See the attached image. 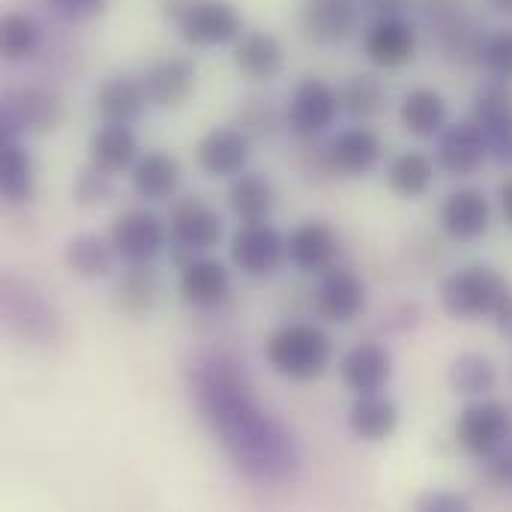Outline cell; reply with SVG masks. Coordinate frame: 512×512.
I'll return each mask as SVG.
<instances>
[{
  "mask_svg": "<svg viewBox=\"0 0 512 512\" xmlns=\"http://www.w3.org/2000/svg\"><path fill=\"white\" fill-rule=\"evenodd\" d=\"M204 408L216 423V432L222 429L225 444L234 450L240 465L249 471H264V477H273L288 465L285 441L273 435V426L261 417V411L249 408L246 396L231 393L228 381H207Z\"/></svg>",
  "mask_w": 512,
  "mask_h": 512,
  "instance_id": "obj_1",
  "label": "cell"
},
{
  "mask_svg": "<svg viewBox=\"0 0 512 512\" xmlns=\"http://www.w3.org/2000/svg\"><path fill=\"white\" fill-rule=\"evenodd\" d=\"M267 363L291 381H312L324 375L333 360V339L315 324H285L267 339Z\"/></svg>",
  "mask_w": 512,
  "mask_h": 512,
  "instance_id": "obj_2",
  "label": "cell"
},
{
  "mask_svg": "<svg viewBox=\"0 0 512 512\" xmlns=\"http://www.w3.org/2000/svg\"><path fill=\"white\" fill-rule=\"evenodd\" d=\"M507 291H510V285L495 267L471 264V267L453 273L441 285V300H444V309L453 318L474 321V318L495 315V309H498V303L504 300Z\"/></svg>",
  "mask_w": 512,
  "mask_h": 512,
  "instance_id": "obj_3",
  "label": "cell"
},
{
  "mask_svg": "<svg viewBox=\"0 0 512 512\" xmlns=\"http://www.w3.org/2000/svg\"><path fill=\"white\" fill-rule=\"evenodd\" d=\"M165 12L189 45H225L243 33L237 9L225 0H168Z\"/></svg>",
  "mask_w": 512,
  "mask_h": 512,
  "instance_id": "obj_4",
  "label": "cell"
},
{
  "mask_svg": "<svg viewBox=\"0 0 512 512\" xmlns=\"http://www.w3.org/2000/svg\"><path fill=\"white\" fill-rule=\"evenodd\" d=\"M231 258L252 279L273 276L279 264L288 258V237H282L267 222L240 225V231L231 240Z\"/></svg>",
  "mask_w": 512,
  "mask_h": 512,
  "instance_id": "obj_5",
  "label": "cell"
},
{
  "mask_svg": "<svg viewBox=\"0 0 512 512\" xmlns=\"http://www.w3.org/2000/svg\"><path fill=\"white\" fill-rule=\"evenodd\" d=\"M510 435V408L495 399H480L468 405L459 417L456 438L465 453L483 459L492 456Z\"/></svg>",
  "mask_w": 512,
  "mask_h": 512,
  "instance_id": "obj_6",
  "label": "cell"
},
{
  "mask_svg": "<svg viewBox=\"0 0 512 512\" xmlns=\"http://www.w3.org/2000/svg\"><path fill=\"white\" fill-rule=\"evenodd\" d=\"M489 156V135L477 120L453 123L438 138V165L453 177H474Z\"/></svg>",
  "mask_w": 512,
  "mask_h": 512,
  "instance_id": "obj_7",
  "label": "cell"
},
{
  "mask_svg": "<svg viewBox=\"0 0 512 512\" xmlns=\"http://www.w3.org/2000/svg\"><path fill=\"white\" fill-rule=\"evenodd\" d=\"M339 90H333L321 78H306L297 84L291 105H288V126L300 138H315L327 126H333L339 114Z\"/></svg>",
  "mask_w": 512,
  "mask_h": 512,
  "instance_id": "obj_8",
  "label": "cell"
},
{
  "mask_svg": "<svg viewBox=\"0 0 512 512\" xmlns=\"http://www.w3.org/2000/svg\"><path fill=\"white\" fill-rule=\"evenodd\" d=\"M111 243L117 249V258L129 264H147L165 246V225L150 210H129L117 216L111 228Z\"/></svg>",
  "mask_w": 512,
  "mask_h": 512,
  "instance_id": "obj_9",
  "label": "cell"
},
{
  "mask_svg": "<svg viewBox=\"0 0 512 512\" xmlns=\"http://www.w3.org/2000/svg\"><path fill=\"white\" fill-rule=\"evenodd\" d=\"M363 48L375 66L399 69L417 51V30L402 15H378L363 33Z\"/></svg>",
  "mask_w": 512,
  "mask_h": 512,
  "instance_id": "obj_10",
  "label": "cell"
},
{
  "mask_svg": "<svg viewBox=\"0 0 512 512\" xmlns=\"http://www.w3.org/2000/svg\"><path fill=\"white\" fill-rule=\"evenodd\" d=\"M225 234V225H222V216L198 201V198H186L180 204H174L171 210V237L177 243V249L195 255V252H207L213 246H219Z\"/></svg>",
  "mask_w": 512,
  "mask_h": 512,
  "instance_id": "obj_11",
  "label": "cell"
},
{
  "mask_svg": "<svg viewBox=\"0 0 512 512\" xmlns=\"http://www.w3.org/2000/svg\"><path fill=\"white\" fill-rule=\"evenodd\" d=\"M315 303H318L321 318L333 324H348L366 309V285L354 270L330 267L318 285Z\"/></svg>",
  "mask_w": 512,
  "mask_h": 512,
  "instance_id": "obj_12",
  "label": "cell"
},
{
  "mask_svg": "<svg viewBox=\"0 0 512 512\" xmlns=\"http://www.w3.org/2000/svg\"><path fill=\"white\" fill-rule=\"evenodd\" d=\"M360 9L363 0H306L303 3L306 36L318 45H339L357 30Z\"/></svg>",
  "mask_w": 512,
  "mask_h": 512,
  "instance_id": "obj_13",
  "label": "cell"
},
{
  "mask_svg": "<svg viewBox=\"0 0 512 512\" xmlns=\"http://www.w3.org/2000/svg\"><path fill=\"white\" fill-rule=\"evenodd\" d=\"M195 159L207 177H237L249 162V135L231 126L213 129L201 138Z\"/></svg>",
  "mask_w": 512,
  "mask_h": 512,
  "instance_id": "obj_14",
  "label": "cell"
},
{
  "mask_svg": "<svg viewBox=\"0 0 512 512\" xmlns=\"http://www.w3.org/2000/svg\"><path fill=\"white\" fill-rule=\"evenodd\" d=\"M60 99L51 90L27 87L21 90L6 108H3V126L6 138H15V132H48L60 123Z\"/></svg>",
  "mask_w": 512,
  "mask_h": 512,
  "instance_id": "obj_15",
  "label": "cell"
},
{
  "mask_svg": "<svg viewBox=\"0 0 512 512\" xmlns=\"http://www.w3.org/2000/svg\"><path fill=\"white\" fill-rule=\"evenodd\" d=\"M441 225L453 240H462V243H474V240L486 237V231L492 225L489 198L477 189L453 192L441 207Z\"/></svg>",
  "mask_w": 512,
  "mask_h": 512,
  "instance_id": "obj_16",
  "label": "cell"
},
{
  "mask_svg": "<svg viewBox=\"0 0 512 512\" xmlns=\"http://www.w3.org/2000/svg\"><path fill=\"white\" fill-rule=\"evenodd\" d=\"M180 294L189 306L213 309L231 294V273L216 258H189L180 273Z\"/></svg>",
  "mask_w": 512,
  "mask_h": 512,
  "instance_id": "obj_17",
  "label": "cell"
},
{
  "mask_svg": "<svg viewBox=\"0 0 512 512\" xmlns=\"http://www.w3.org/2000/svg\"><path fill=\"white\" fill-rule=\"evenodd\" d=\"M378 159H381V138L366 126L339 132L327 147V162L342 177H363L378 165Z\"/></svg>",
  "mask_w": 512,
  "mask_h": 512,
  "instance_id": "obj_18",
  "label": "cell"
},
{
  "mask_svg": "<svg viewBox=\"0 0 512 512\" xmlns=\"http://www.w3.org/2000/svg\"><path fill=\"white\" fill-rule=\"evenodd\" d=\"M339 252V237L327 222H303L288 237V258L303 273H327Z\"/></svg>",
  "mask_w": 512,
  "mask_h": 512,
  "instance_id": "obj_19",
  "label": "cell"
},
{
  "mask_svg": "<svg viewBox=\"0 0 512 512\" xmlns=\"http://www.w3.org/2000/svg\"><path fill=\"white\" fill-rule=\"evenodd\" d=\"M390 375H393V360H390L387 348H381L378 342H360L342 360V381L357 396L381 393L387 387Z\"/></svg>",
  "mask_w": 512,
  "mask_h": 512,
  "instance_id": "obj_20",
  "label": "cell"
},
{
  "mask_svg": "<svg viewBox=\"0 0 512 512\" xmlns=\"http://www.w3.org/2000/svg\"><path fill=\"white\" fill-rule=\"evenodd\" d=\"M147 102H150L147 81L129 78V75L108 78L96 90V108L105 117V123H132V120L141 117Z\"/></svg>",
  "mask_w": 512,
  "mask_h": 512,
  "instance_id": "obj_21",
  "label": "cell"
},
{
  "mask_svg": "<svg viewBox=\"0 0 512 512\" xmlns=\"http://www.w3.org/2000/svg\"><path fill=\"white\" fill-rule=\"evenodd\" d=\"M150 102L159 108H177L189 99L195 87V63L189 57H168L147 72Z\"/></svg>",
  "mask_w": 512,
  "mask_h": 512,
  "instance_id": "obj_22",
  "label": "cell"
},
{
  "mask_svg": "<svg viewBox=\"0 0 512 512\" xmlns=\"http://www.w3.org/2000/svg\"><path fill=\"white\" fill-rule=\"evenodd\" d=\"M234 60H237V69L252 78V81H270L279 75L282 69V45L273 33H264V30H252V33H240L237 39V48H234Z\"/></svg>",
  "mask_w": 512,
  "mask_h": 512,
  "instance_id": "obj_23",
  "label": "cell"
},
{
  "mask_svg": "<svg viewBox=\"0 0 512 512\" xmlns=\"http://www.w3.org/2000/svg\"><path fill=\"white\" fill-rule=\"evenodd\" d=\"M396 423H399V408H396L393 399H387L381 393H363V396H357V402L351 405V414H348L351 432L360 441H369V444L387 441L393 435Z\"/></svg>",
  "mask_w": 512,
  "mask_h": 512,
  "instance_id": "obj_24",
  "label": "cell"
},
{
  "mask_svg": "<svg viewBox=\"0 0 512 512\" xmlns=\"http://www.w3.org/2000/svg\"><path fill=\"white\" fill-rule=\"evenodd\" d=\"M180 186V165L174 156L153 150L141 156L132 168V189L147 201H165Z\"/></svg>",
  "mask_w": 512,
  "mask_h": 512,
  "instance_id": "obj_25",
  "label": "cell"
},
{
  "mask_svg": "<svg viewBox=\"0 0 512 512\" xmlns=\"http://www.w3.org/2000/svg\"><path fill=\"white\" fill-rule=\"evenodd\" d=\"M138 156V141L129 123H105L90 138V162L99 165L108 174H117L129 168Z\"/></svg>",
  "mask_w": 512,
  "mask_h": 512,
  "instance_id": "obj_26",
  "label": "cell"
},
{
  "mask_svg": "<svg viewBox=\"0 0 512 512\" xmlns=\"http://www.w3.org/2000/svg\"><path fill=\"white\" fill-rule=\"evenodd\" d=\"M228 204L237 213L243 225L249 222H267L276 204V192L267 177L261 174H237L231 189H228Z\"/></svg>",
  "mask_w": 512,
  "mask_h": 512,
  "instance_id": "obj_27",
  "label": "cell"
},
{
  "mask_svg": "<svg viewBox=\"0 0 512 512\" xmlns=\"http://www.w3.org/2000/svg\"><path fill=\"white\" fill-rule=\"evenodd\" d=\"M402 123L411 135L432 138L444 132L447 123V102L435 90H411L402 102Z\"/></svg>",
  "mask_w": 512,
  "mask_h": 512,
  "instance_id": "obj_28",
  "label": "cell"
},
{
  "mask_svg": "<svg viewBox=\"0 0 512 512\" xmlns=\"http://www.w3.org/2000/svg\"><path fill=\"white\" fill-rule=\"evenodd\" d=\"M114 258H117V249L111 237L102 240L99 234H81V237H72L66 246V264L72 267V273L84 279L108 276L114 267Z\"/></svg>",
  "mask_w": 512,
  "mask_h": 512,
  "instance_id": "obj_29",
  "label": "cell"
},
{
  "mask_svg": "<svg viewBox=\"0 0 512 512\" xmlns=\"http://www.w3.org/2000/svg\"><path fill=\"white\" fill-rule=\"evenodd\" d=\"M432 180H435V162L426 153H420V150H408V153L396 156L390 162V168H387V183L402 198L426 195Z\"/></svg>",
  "mask_w": 512,
  "mask_h": 512,
  "instance_id": "obj_30",
  "label": "cell"
},
{
  "mask_svg": "<svg viewBox=\"0 0 512 512\" xmlns=\"http://www.w3.org/2000/svg\"><path fill=\"white\" fill-rule=\"evenodd\" d=\"M0 186L6 201L21 204L30 198L33 192V162L30 153L15 141V138H3V150H0Z\"/></svg>",
  "mask_w": 512,
  "mask_h": 512,
  "instance_id": "obj_31",
  "label": "cell"
},
{
  "mask_svg": "<svg viewBox=\"0 0 512 512\" xmlns=\"http://www.w3.org/2000/svg\"><path fill=\"white\" fill-rule=\"evenodd\" d=\"M387 102V90L378 78L372 75H351L342 87H339V105L345 114H351L354 120H369L375 117Z\"/></svg>",
  "mask_w": 512,
  "mask_h": 512,
  "instance_id": "obj_32",
  "label": "cell"
},
{
  "mask_svg": "<svg viewBox=\"0 0 512 512\" xmlns=\"http://www.w3.org/2000/svg\"><path fill=\"white\" fill-rule=\"evenodd\" d=\"M450 381L465 396H486L495 390L498 372L483 354H462L450 369Z\"/></svg>",
  "mask_w": 512,
  "mask_h": 512,
  "instance_id": "obj_33",
  "label": "cell"
},
{
  "mask_svg": "<svg viewBox=\"0 0 512 512\" xmlns=\"http://www.w3.org/2000/svg\"><path fill=\"white\" fill-rule=\"evenodd\" d=\"M39 45V24L21 12H9L0 21V48L6 60L30 57Z\"/></svg>",
  "mask_w": 512,
  "mask_h": 512,
  "instance_id": "obj_34",
  "label": "cell"
},
{
  "mask_svg": "<svg viewBox=\"0 0 512 512\" xmlns=\"http://www.w3.org/2000/svg\"><path fill=\"white\" fill-rule=\"evenodd\" d=\"M512 117V81H489L474 96V120L483 129H492Z\"/></svg>",
  "mask_w": 512,
  "mask_h": 512,
  "instance_id": "obj_35",
  "label": "cell"
},
{
  "mask_svg": "<svg viewBox=\"0 0 512 512\" xmlns=\"http://www.w3.org/2000/svg\"><path fill=\"white\" fill-rule=\"evenodd\" d=\"M480 63L486 66V72L492 78H501V81H512V30H498L492 36L483 39L480 45Z\"/></svg>",
  "mask_w": 512,
  "mask_h": 512,
  "instance_id": "obj_36",
  "label": "cell"
},
{
  "mask_svg": "<svg viewBox=\"0 0 512 512\" xmlns=\"http://www.w3.org/2000/svg\"><path fill=\"white\" fill-rule=\"evenodd\" d=\"M72 195L78 204H99V201H108L114 195V183H111V174L102 171L99 165H90V168H81L75 174V183H72Z\"/></svg>",
  "mask_w": 512,
  "mask_h": 512,
  "instance_id": "obj_37",
  "label": "cell"
},
{
  "mask_svg": "<svg viewBox=\"0 0 512 512\" xmlns=\"http://www.w3.org/2000/svg\"><path fill=\"white\" fill-rule=\"evenodd\" d=\"M45 3L54 9V15H60L66 21H87V18L99 15L105 6V0H45Z\"/></svg>",
  "mask_w": 512,
  "mask_h": 512,
  "instance_id": "obj_38",
  "label": "cell"
},
{
  "mask_svg": "<svg viewBox=\"0 0 512 512\" xmlns=\"http://www.w3.org/2000/svg\"><path fill=\"white\" fill-rule=\"evenodd\" d=\"M486 135H489L492 156L501 165H512V117L504 120V123H498V126H492V129H486Z\"/></svg>",
  "mask_w": 512,
  "mask_h": 512,
  "instance_id": "obj_39",
  "label": "cell"
},
{
  "mask_svg": "<svg viewBox=\"0 0 512 512\" xmlns=\"http://www.w3.org/2000/svg\"><path fill=\"white\" fill-rule=\"evenodd\" d=\"M420 510H438V512H465L468 510V501L462 495H450V492H435V495H426L420 501Z\"/></svg>",
  "mask_w": 512,
  "mask_h": 512,
  "instance_id": "obj_40",
  "label": "cell"
},
{
  "mask_svg": "<svg viewBox=\"0 0 512 512\" xmlns=\"http://www.w3.org/2000/svg\"><path fill=\"white\" fill-rule=\"evenodd\" d=\"M363 9L375 12L378 15H408L414 9V0H363Z\"/></svg>",
  "mask_w": 512,
  "mask_h": 512,
  "instance_id": "obj_41",
  "label": "cell"
},
{
  "mask_svg": "<svg viewBox=\"0 0 512 512\" xmlns=\"http://www.w3.org/2000/svg\"><path fill=\"white\" fill-rule=\"evenodd\" d=\"M495 327H498V333L501 336H507L512 339V288L504 294V300L498 303V309H495Z\"/></svg>",
  "mask_w": 512,
  "mask_h": 512,
  "instance_id": "obj_42",
  "label": "cell"
},
{
  "mask_svg": "<svg viewBox=\"0 0 512 512\" xmlns=\"http://www.w3.org/2000/svg\"><path fill=\"white\" fill-rule=\"evenodd\" d=\"M501 207H504V216H507V222H510L512 228V180L501 186Z\"/></svg>",
  "mask_w": 512,
  "mask_h": 512,
  "instance_id": "obj_43",
  "label": "cell"
},
{
  "mask_svg": "<svg viewBox=\"0 0 512 512\" xmlns=\"http://www.w3.org/2000/svg\"><path fill=\"white\" fill-rule=\"evenodd\" d=\"M498 9H504V12H512V0H492Z\"/></svg>",
  "mask_w": 512,
  "mask_h": 512,
  "instance_id": "obj_44",
  "label": "cell"
}]
</instances>
